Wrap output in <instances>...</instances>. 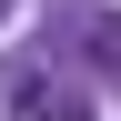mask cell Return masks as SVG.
I'll return each instance as SVG.
<instances>
[{"label": "cell", "instance_id": "obj_1", "mask_svg": "<svg viewBox=\"0 0 121 121\" xmlns=\"http://www.w3.org/2000/svg\"><path fill=\"white\" fill-rule=\"evenodd\" d=\"M10 121H81V91H60V81H40V71H20V81H10Z\"/></svg>", "mask_w": 121, "mask_h": 121}, {"label": "cell", "instance_id": "obj_2", "mask_svg": "<svg viewBox=\"0 0 121 121\" xmlns=\"http://www.w3.org/2000/svg\"><path fill=\"white\" fill-rule=\"evenodd\" d=\"M91 71H121V20H91Z\"/></svg>", "mask_w": 121, "mask_h": 121}]
</instances>
